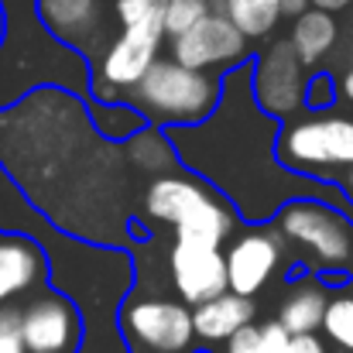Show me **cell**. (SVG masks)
Segmentation results:
<instances>
[{
    "mask_svg": "<svg viewBox=\"0 0 353 353\" xmlns=\"http://www.w3.org/2000/svg\"><path fill=\"white\" fill-rule=\"evenodd\" d=\"M123 165V148L100 137L79 93L34 86V93L0 107V168L62 234L130 250Z\"/></svg>",
    "mask_w": 353,
    "mask_h": 353,
    "instance_id": "1",
    "label": "cell"
},
{
    "mask_svg": "<svg viewBox=\"0 0 353 353\" xmlns=\"http://www.w3.org/2000/svg\"><path fill=\"white\" fill-rule=\"evenodd\" d=\"M281 120L268 117L254 97V62L223 72L220 107L196 127H168L179 161L210 182L243 223H268L295 199H323L353 216L340 182H323L292 172L278 158Z\"/></svg>",
    "mask_w": 353,
    "mask_h": 353,
    "instance_id": "2",
    "label": "cell"
},
{
    "mask_svg": "<svg viewBox=\"0 0 353 353\" xmlns=\"http://www.w3.org/2000/svg\"><path fill=\"white\" fill-rule=\"evenodd\" d=\"M144 216L165 223L175 243L223 247L236 230V210L196 175H161L144 192Z\"/></svg>",
    "mask_w": 353,
    "mask_h": 353,
    "instance_id": "3",
    "label": "cell"
},
{
    "mask_svg": "<svg viewBox=\"0 0 353 353\" xmlns=\"http://www.w3.org/2000/svg\"><path fill=\"white\" fill-rule=\"evenodd\" d=\"M223 76L196 72L175 59H158L154 69L120 97L154 127H196L220 107Z\"/></svg>",
    "mask_w": 353,
    "mask_h": 353,
    "instance_id": "4",
    "label": "cell"
},
{
    "mask_svg": "<svg viewBox=\"0 0 353 353\" xmlns=\"http://www.w3.org/2000/svg\"><path fill=\"white\" fill-rule=\"evenodd\" d=\"M278 158L299 175L336 182V172L353 168V117L350 114H316L299 117L281 130Z\"/></svg>",
    "mask_w": 353,
    "mask_h": 353,
    "instance_id": "5",
    "label": "cell"
},
{
    "mask_svg": "<svg viewBox=\"0 0 353 353\" xmlns=\"http://www.w3.org/2000/svg\"><path fill=\"white\" fill-rule=\"evenodd\" d=\"M120 333L127 353H199L192 305L165 295H141L137 288L120 309Z\"/></svg>",
    "mask_w": 353,
    "mask_h": 353,
    "instance_id": "6",
    "label": "cell"
},
{
    "mask_svg": "<svg viewBox=\"0 0 353 353\" xmlns=\"http://www.w3.org/2000/svg\"><path fill=\"white\" fill-rule=\"evenodd\" d=\"M271 227L305 250L319 268H343L353 257V216L323 199H295L278 210Z\"/></svg>",
    "mask_w": 353,
    "mask_h": 353,
    "instance_id": "7",
    "label": "cell"
},
{
    "mask_svg": "<svg viewBox=\"0 0 353 353\" xmlns=\"http://www.w3.org/2000/svg\"><path fill=\"white\" fill-rule=\"evenodd\" d=\"M165 28H123L117 38L100 52V65L93 72L90 100L114 103L127 90H134L158 62Z\"/></svg>",
    "mask_w": 353,
    "mask_h": 353,
    "instance_id": "8",
    "label": "cell"
},
{
    "mask_svg": "<svg viewBox=\"0 0 353 353\" xmlns=\"http://www.w3.org/2000/svg\"><path fill=\"white\" fill-rule=\"evenodd\" d=\"M305 62L295 55L292 41H271L254 59V97L261 110L274 120H292L305 107Z\"/></svg>",
    "mask_w": 353,
    "mask_h": 353,
    "instance_id": "9",
    "label": "cell"
},
{
    "mask_svg": "<svg viewBox=\"0 0 353 353\" xmlns=\"http://www.w3.org/2000/svg\"><path fill=\"white\" fill-rule=\"evenodd\" d=\"M247 55H250V38L227 14H210L203 24L172 41V59L196 72H213V69L234 72L247 65Z\"/></svg>",
    "mask_w": 353,
    "mask_h": 353,
    "instance_id": "10",
    "label": "cell"
},
{
    "mask_svg": "<svg viewBox=\"0 0 353 353\" xmlns=\"http://www.w3.org/2000/svg\"><path fill=\"white\" fill-rule=\"evenodd\" d=\"M21 336L28 353H79L83 350V312L59 292L34 295L21 309Z\"/></svg>",
    "mask_w": 353,
    "mask_h": 353,
    "instance_id": "11",
    "label": "cell"
},
{
    "mask_svg": "<svg viewBox=\"0 0 353 353\" xmlns=\"http://www.w3.org/2000/svg\"><path fill=\"white\" fill-rule=\"evenodd\" d=\"M168 281L185 305H203L230 292L227 278V250L223 247H189L168 243Z\"/></svg>",
    "mask_w": 353,
    "mask_h": 353,
    "instance_id": "12",
    "label": "cell"
},
{
    "mask_svg": "<svg viewBox=\"0 0 353 353\" xmlns=\"http://www.w3.org/2000/svg\"><path fill=\"white\" fill-rule=\"evenodd\" d=\"M281 250H285V236L261 227H250L247 234H240L227 247V278H230V292L254 299L278 271L281 264Z\"/></svg>",
    "mask_w": 353,
    "mask_h": 353,
    "instance_id": "13",
    "label": "cell"
},
{
    "mask_svg": "<svg viewBox=\"0 0 353 353\" xmlns=\"http://www.w3.org/2000/svg\"><path fill=\"white\" fill-rule=\"evenodd\" d=\"M34 10L52 41L79 52L83 59L97 55L100 41L107 38L103 0H38Z\"/></svg>",
    "mask_w": 353,
    "mask_h": 353,
    "instance_id": "14",
    "label": "cell"
},
{
    "mask_svg": "<svg viewBox=\"0 0 353 353\" xmlns=\"http://www.w3.org/2000/svg\"><path fill=\"white\" fill-rule=\"evenodd\" d=\"M48 281V257L34 236H0V305Z\"/></svg>",
    "mask_w": 353,
    "mask_h": 353,
    "instance_id": "15",
    "label": "cell"
},
{
    "mask_svg": "<svg viewBox=\"0 0 353 353\" xmlns=\"http://www.w3.org/2000/svg\"><path fill=\"white\" fill-rule=\"evenodd\" d=\"M254 299H243L236 292H227L213 302H203L192 309V319H196V336L199 343L206 347H227L240 330H247L254 323Z\"/></svg>",
    "mask_w": 353,
    "mask_h": 353,
    "instance_id": "16",
    "label": "cell"
},
{
    "mask_svg": "<svg viewBox=\"0 0 353 353\" xmlns=\"http://www.w3.org/2000/svg\"><path fill=\"white\" fill-rule=\"evenodd\" d=\"M330 292L326 285H319L316 278H302L299 285H292V292L285 295L281 309H278V323L292 333V336H309L316 330H323L326 312H330Z\"/></svg>",
    "mask_w": 353,
    "mask_h": 353,
    "instance_id": "17",
    "label": "cell"
},
{
    "mask_svg": "<svg viewBox=\"0 0 353 353\" xmlns=\"http://www.w3.org/2000/svg\"><path fill=\"white\" fill-rule=\"evenodd\" d=\"M336 38H340L336 17L319 7H309L305 14H299L292 24V34H288V41H292L295 55L305 62V69L323 65V59L336 48Z\"/></svg>",
    "mask_w": 353,
    "mask_h": 353,
    "instance_id": "18",
    "label": "cell"
},
{
    "mask_svg": "<svg viewBox=\"0 0 353 353\" xmlns=\"http://www.w3.org/2000/svg\"><path fill=\"white\" fill-rule=\"evenodd\" d=\"M123 154H127V165L130 168L148 172V175H158V179L161 175H175V168L182 165L175 144L168 141V130L165 127H154V123H148L144 130H137L123 144Z\"/></svg>",
    "mask_w": 353,
    "mask_h": 353,
    "instance_id": "19",
    "label": "cell"
},
{
    "mask_svg": "<svg viewBox=\"0 0 353 353\" xmlns=\"http://www.w3.org/2000/svg\"><path fill=\"white\" fill-rule=\"evenodd\" d=\"M213 10L227 14L250 41L268 38L278 28V21L285 17L281 0H213Z\"/></svg>",
    "mask_w": 353,
    "mask_h": 353,
    "instance_id": "20",
    "label": "cell"
},
{
    "mask_svg": "<svg viewBox=\"0 0 353 353\" xmlns=\"http://www.w3.org/2000/svg\"><path fill=\"white\" fill-rule=\"evenodd\" d=\"M86 103H90V120L100 130V137H107L114 144H127L137 130L148 127V120L141 117L130 103H120V100L103 103V100H90V97H86Z\"/></svg>",
    "mask_w": 353,
    "mask_h": 353,
    "instance_id": "21",
    "label": "cell"
},
{
    "mask_svg": "<svg viewBox=\"0 0 353 353\" xmlns=\"http://www.w3.org/2000/svg\"><path fill=\"white\" fill-rule=\"evenodd\" d=\"M210 14H216L213 10V0H168V14H165V34H168V41H175L185 31H192Z\"/></svg>",
    "mask_w": 353,
    "mask_h": 353,
    "instance_id": "22",
    "label": "cell"
},
{
    "mask_svg": "<svg viewBox=\"0 0 353 353\" xmlns=\"http://www.w3.org/2000/svg\"><path fill=\"white\" fill-rule=\"evenodd\" d=\"M168 0H117V21L123 28H165Z\"/></svg>",
    "mask_w": 353,
    "mask_h": 353,
    "instance_id": "23",
    "label": "cell"
},
{
    "mask_svg": "<svg viewBox=\"0 0 353 353\" xmlns=\"http://www.w3.org/2000/svg\"><path fill=\"white\" fill-rule=\"evenodd\" d=\"M323 333L353 353V295H336L330 302V312H326V323H323Z\"/></svg>",
    "mask_w": 353,
    "mask_h": 353,
    "instance_id": "24",
    "label": "cell"
},
{
    "mask_svg": "<svg viewBox=\"0 0 353 353\" xmlns=\"http://www.w3.org/2000/svg\"><path fill=\"white\" fill-rule=\"evenodd\" d=\"M336 103V83L330 72H309V90H305V107L326 114Z\"/></svg>",
    "mask_w": 353,
    "mask_h": 353,
    "instance_id": "25",
    "label": "cell"
},
{
    "mask_svg": "<svg viewBox=\"0 0 353 353\" xmlns=\"http://www.w3.org/2000/svg\"><path fill=\"white\" fill-rule=\"evenodd\" d=\"M0 353H28L21 336V309L0 305Z\"/></svg>",
    "mask_w": 353,
    "mask_h": 353,
    "instance_id": "26",
    "label": "cell"
},
{
    "mask_svg": "<svg viewBox=\"0 0 353 353\" xmlns=\"http://www.w3.org/2000/svg\"><path fill=\"white\" fill-rule=\"evenodd\" d=\"M223 353H264V340H261V326H247V330H240L234 340L223 347Z\"/></svg>",
    "mask_w": 353,
    "mask_h": 353,
    "instance_id": "27",
    "label": "cell"
},
{
    "mask_svg": "<svg viewBox=\"0 0 353 353\" xmlns=\"http://www.w3.org/2000/svg\"><path fill=\"white\" fill-rule=\"evenodd\" d=\"M288 353H326V343H323L316 333H309V336H295Z\"/></svg>",
    "mask_w": 353,
    "mask_h": 353,
    "instance_id": "28",
    "label": "cell"
},
{
    "mask_svg": "<svg viewBox=\"0 0 353 353\" xmlns=\"http://www.w3.org/2000/svg\"><path fill=\"white\" fill-rule=\"evenodd\" d=\"M281 7H285V17H299L312 7V0H281Z\"/></svg>",
    "mask_w": 353,
    "mask_h": 353,
    "instance_id": "29",
    "label": "cell"
},
{
    "mask_svg": "<svg viewBox=\"0 0 353 353\" xmlns=\"http://www.w3.org/2000/svg\"><path fill=\"white\" fill-rule=\"evenodd\" d=\"M353 0H312V7H319V10H330V14H336V10H347Z\"/></svg>",
    "mask_w": 353,
    "mask_h": 353,
    "instance_id": "30",
    "label": "cell"
},
{
    "mask_svg": "<svg viewBox=\"0 0 353 353\" xmlns=\"http://www.w3.org/2000/svg\"><path fill=\"white\" fill-rule=\"evenodd\" d=\"M340 93L353 103V62L347 65V72H343V79H340Z\"/></svg>",
    "mask_w": 353,
    "mask_h": 353,
    "instance_id": "31",
    "label": "cell"
},
{
    "mask_svg": "<svg viewBox=\"0 0 353 353\" xmlns=\"http://www.w3.org/2000/svg\"><path fill=\"white\" fill-rule=\"evenodd\" d=\"M340 185H343V192L350 196V203H353V168L347 172V175H343V179H340Z\"/></svg>",
    "mask_w": 353,
    "mask_h": 353,
    "instance_id": "32",
    "label": "cell"
},
{
    "mask_svg": "<svg viewBox=\"0 0 353 353\" xmlns=\"http://www.w3.org/2000/svg\"><path fill=\"white\" fill-rule=\"evenodd\" d=\"M0 48H3V3H0Z\"/></svg>",
    "mask_w": 353,
    "mask_h": 353,
    "instance_id": "33",
    "label": "cell"
},
{
    "mask_svg": "<svg viewBox=\"0 0 353 353\" xmlns=\"http://www.w3.org/2000/svg\"><path fill=\"white\" fill-rule=\"evenodd\" d=\"M199 353H210V350H199Z\"/></svg>",
    "mask_w": 353,
    "mask_h": 353,
    "instance_id": "34",
    "label": "cell"
}]
</instances>
